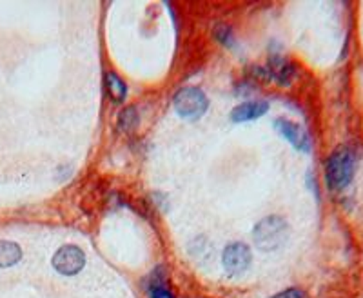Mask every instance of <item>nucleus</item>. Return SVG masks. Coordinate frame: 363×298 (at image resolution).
Segmentation results:
<instances>
[{"label":"nucleus","mask_w":363,"mask_h":298,"mask_svg":"<svg viewBox=\"0 0 363 298\" xmlns=\"http://www.w3.org/2000/svg\"><path fill=\"white\" fill-rule=\"evenodd\" d=\"M105 86H108L109 95L113 97L117 102H122L127 95V87L124 84V80L118 77L117 73H108L105 75Z\"/></svg>","instance_id":"9b49d317"},{"label":"nucleus","mask_w":363,"mask_h":298,"mask_svg":"<svg viewBox=\"0 0 363 298\" xmlns=\"http://www.w3.org/2000/svg\"><path fill=\"white\" fill-rule=\"evenodd\" d=\"M269 75L272 78H276L281 86H286L287 82L290 80V77H292V68L283 59L274 57L272 60H269Z\"/></svg>","instance_id":"9d476101"},{"label":"nucleus","mask_w":363,"mask_h":298,"mask_svg":"<svg viewBox=\"0 0 363 298\" xmlns=\"http://www.w3.org/2000/svg\"><path fill=\"white\" fill-rule=\"evenodd\" d=\"M209 106V100L204 91L196 90V87H186V90L178 91L175 95V109L177 113L184 118L195 120L205 113Z\"/></svg>","instance_id":"7ed1b4c3"},{"label":"nucleus","mask_w":363,"mask_h":298,"mask_svg":"<svg viewBox=\"0 0 363 298\" xmlns=\"http://www.w3.org/2000/svg\"><path fill=\"white\" fill-rule=\"evenodd\" d=\"M287 224L280 217H267L254 227V240L263 251H272L280 248L281 242L286 240Z\"/></svg>","instance_id":"f03ea898"},{"label":"nucleus","mask_w":363,"mask_h":298,"mask_svg":"<svg viewBox=\"0 0 363 298\" xmlns=\"http://www.w3.org/2000/svg\"><path fill=\"white\" fill-rule=\"evenodd\" d=\"M356 167V158L349 148H338L332 151L325 164V178L327 184L332 190H343L350 184Z\"/></svg>","instance_id":"f257e3e1"},{"label":"nucleus","mask_w":363,"mask_h":298,"mask_svg":"<svg viewBox=\"0 0 363 298\" xmlns=\"http://www.w3.org/2000/svg\"><path fill=\"white\" fill-rule=\"evenodd\" d=\"M136 120H138V117H136V109L133 108H126L120 113V117H118V127L122 129V132H131L133 127L136 126Z\"/></svg>","instance_id":"f8f14e48"},{"label":"nucleus","mask_w":363,"mask_h":298,"mask_svg":"<svg viewBox=\"0 0 363 298\" xmlns=\"http://www.w3.org/2000/svg\"><path fill=\"white\" fill-rule=\"evenodd\" d=\"M86 266V255L77 246H62L53 255V267L60 275H77Z\"/></svg>","instance_id":"20e7f679"},{"label":"nucleus","mask_w":363,"mask_h":298,"mask_svg":"<svg viewBox=\"0 0 363 298\" xmlns=\"http://www.w3.org/2000/svg\"><path fill=\"white\" fill-rule=\"evenodd\" d=\"M222 262L227 273L240 275V273L247 271V267L251 266V249L240 242L227 246L225 251H223Z\"/></svg>","instance_id":"39448f33"},{"label":"nucleus","mask_w":363,"mask_h":298,"mask_svg":"<svg viewBox=\"0 0 363 298\" xmlns=\"http://www.w3.org/2000/svg\"><path fill=\"white\" fill-rule=\"evenodd\" d=\"M272 298H307V297H305L304 291L287 290V291H283V293L276 295V297H272Z\"/></svg>","instance_id":"ddd939ff"},{"label":"nucleus","mask_w":363,"mask_h":298,"mask_svg":"<svg viewBox=\"0 0 363 298\" xmlns=\"http://www.w3.org/2000/svg\"><path fill=\"white\" fill-rule=\"evenodd\" d=\"M147 293H149L151 298H175L171 291L168 290L165 275L160 269L151 273L149 282H147Z\"/></svg>","instance_id":"1a4fd4ad"},{"label":"nucleus","mask_w":363,"mask_h":298,"mask_svg":"<svg viewBox=\"0 0 363 298\" xmlns=\"http://www.w3.org/2000/svg\"><path fill=\"white\" fill-rule=\"evenodd\" d=\"M22 258V249L20 246L9 240H0V269L11 267Z\"/></svg>","instance_id":"6e6552de"},{"label":"nucleus","mask_w":363,"mask_h":298,"mask_svg":"<svg viewBox=\"0 0 363 298\" xmlns=\"http://www.w3.org/2000/svg\"><path fill=\"white\" fill-rule=\"evenodd\" d=\"M276 132L280 133L283 139L290 142L299 151H309L311 149V141H309V135L304 132V127H299L298 124L290 122L287 118H278L274 122Z\"/></svg>","instance_id":"423d86ee"},{"label":"nucleus","mask_w":363,"mask_h":298,"mask_svg":"<svg viewBox=\"0 0 363 298\" xmlns=\"http://www.w3.org/2000/svg\"><path fill=\"white\" fill-rule=\"evenodd\" d=\"M269 104L263 100H254V102H244V104L236 106L232 109L231 118L232 122H247V120H254V118L262 117L263 113H267Z\"/></svg>","instance_id":"0eeeda50"}]
</instances>
